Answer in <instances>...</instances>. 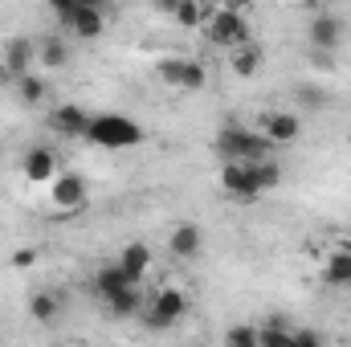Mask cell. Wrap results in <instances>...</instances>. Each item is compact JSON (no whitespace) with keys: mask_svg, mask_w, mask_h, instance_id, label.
<instances>
[{"mask_svg":"<svg viewBox=\"0 0 351 347\" xmlns=\"http://www.w3.org/2000/svg\"><path fill=\"white\" fill-rule=\"evenodd\" d=\"M213 8H229V12H250V0H208Z\"/></svg>","mask_w":351,"mask_h":347,"instance_id":"f1b7e54d","label":"cell"},{"mask_svg":"<svg viewBox=\"0 0 351 347\" xmlns=\"http://www.w3.org/2000/svg\"><path fill=\"white\" fill-rule=\"evenodd\" d=\"M221 188H225L233 200H254V196H262L254 160H221Z\"/></svg>","mask_w":351,"mask_h":347,"instance_id":"8992f818","label":"cell"},{"mask_svg":"<svg viewBox=\"0 0 351 347\" xmlns=\"http://www.w3.org/2000/svg\"><path fill=\"white\" fill-rule=\"evenodd\" d=\"M229 70H233L237 78H254V74L262 70V45H258V41L237 45V49L229 53Z\"/></svg>","mask_w":351,"mask_h":347,"instance_id":"ac0fdd59","label":"cell"},{"mask_svg":"<svg viewBox=\"0 0 351 347\" xmlns=\"http://www.w3.org/2000/svg\"><path fill=\"white\" fill-rule=\"evenodd\" d=\"M323 282L335 286V290H351V250H335V254L327 258Z\"/></svg>","mask_w":351,"mask_h":347,"instance_id":"ffe728a7","label":"cell"},{"mask_svg":"<svg viewBox=\"0 0 351 347\" xmlns=\"http://www.w3.org/2000/svg\"><path fill=\"white\" fill-rule=\"evenodd\" d=\"M156 74H160L164 86H176V90H200L208 82L204 66L188 62V58H164V62H156Z\"/></svg>","mask_w":351,"mask_h":347,"instance_id":"ba28073f","label":"cell"},{"mask_svg":"<svg viewBox=\"0 0 351 347\" xmlns=\"http://www.w3.org/2000/svg\"><path fill=\"white\" fill-rule=\"evenodd\" d=\"M106 302V311H110V319H135V315H143V290L139 286H127V290H119V294H110V298H102Z\"/></svg>","mask_w":351,"mask_h":347,"instance_id":"9a60e30c","label":"cell"},{"mask_svg":"<svg viewBox=\"0 0 351 347\" xmlns=\"http://www.w3.org/2000/svg\"><path fill=\"white\" fill-rule=\"evenodd\" d=\"M66 62H70V45H66L62 37H41V41H37V66L62 70Z\"/></svg>","mask_w":351,"mask_h":347,"instance_id":"44dd1931","label":"cell"},{"mask_svg":"<svg viewBox=\"0 0 351 347\" xmlns=\"http://www.w3.org/2000/svg\"><path fill=\"white\" fill-rule=\"evenodd\" d=\"M21 172H25L29 184H49V180L58 176V156H53L49 147H29V152H25Z\"/></svg>","mask_w":351,"mask_h":347,"instance_id":"7c38bea8","label":"cell"},{"mask_svg":"<svg viewBox=\"0 0 351 347\" xmlns=\"http://www.w3.org/2000/svg\"><path fill=\"white\" fill-rule=\"evenodd\" d=\"M127 286H139L127 270H123V261H114V265H102L98 274H94V290L102 294V298H110V294H119V290H127Z\"/></svg>","mask_w":351,"mask_h":347,"instance_id":"2e32d148","label":"cell"},{"mask_svg":"<svg viewBox=\"0 0 351 347\" xmlns=\"http://www.w3.org/2000/svg\"><path fill=\"white\" fill-rule=\"evenodd\" d=\"M258 131L274 147H286L302 135V115L298 110H265V115H258Z\"/></svg>","mask_w":351,"mask_h":347,"instance_id":"9c48e42d","label":"cell"},{"mask_svg":"<svg viewBox=\"0 0 351 347\" xmlns=\"http://www.w3.org/2000/svg\"><path fill=\"white\" fill-rule=\"evenodd\" d=\"M323 344V335L319 331H311V327H302V331H294L290 335V347H319Z\"/></svg>","mask_w":351,"mask_h":347,"instance_id":"83f0119b","label":"cell"},{"mask_svg":"<svg viewBox=\"0 0 351 347\" xmlns=\"http://www.w3.org/2000/svg\"><path fill=\"white\" fill-rule=\"evenodd\" d=\"M204 37L221 49H237L245 41H254L250 33V12H229V8H217L208 21H204Z\"/></svg>","mask_w":351,"mask_h":347,"instance_id":"277c9868","label":"cell"},{"mask_svg":"<svg viewBox=\"0 0 351 347\" xmlns=\"http://www.w3.org/2000/svg\"><path fill=\"white\" fill-rule=\"evenodd\" d=\"M86 139L94 147H106V152H127V147H139L143 143V127L131 115L106 110V115H90Z\"/></svg>","mask_w":351,"mask_h":347,"instance_id":"6da1fadb","label":"cell"},{"mask_svg":"<svg viewBox=\"0 0 351 347\" xmlns=\"http://www.w3.org/2000/svg\"><path fill=\"white\" fill-rule=\"evenodd\" d=\"M58 21H62V29H70L78 41H94V37H102V33H106L102 0H78V4H74L70 12H62Z\"/></svg>","mask_w":351,"mask_h":347,"instance_id":"5b68a950","label":"cell"},{"mask_svg":"<svg viewBox=\"0 0 351 347\" xmlns=\"http://www.w3.org/2000/svg\"><path fill=\"white\" fill-rule=\"evenodd\" d=\"M45 4H49V12H53V16H62V12H70L78 0H45Z\"/></svg>","mask_w":351,"mask_h":347,"instance_id":"4dcf8cb0","label":"cell"},{"mask_svg":"<svg viewBox=\"0 0 351 347\" xmlns=\"http://www.w3.org/2000/svg\"><path fill=\"white\" fill-rule=\"evenodd\" d=\"M0 62H4V70L12 74V82H16V78L29 74V66L37 62V41H29V37H8Z\"/></svg>","mask_w":351,"mask_h":347,"instance_id":"8fae6325","label":"cell"},{"mask_svg":"<svg viewBox=\"0 0 351 347\" xmlns=\"http://www.w3.org/2000/svg\"><path fill=\"white\" fill-rule=\"evenodd\" d=\"M168 250H172V258H180V261L200 258V250H204V229H200V225H176L172 237H168Z\"/></svg>","mask_w":351,"mask_h":347,"instance_id":"4fadbf2b","label":"cell"},{"mask_svg":"<svg viewBox=\"0 0 351 347\" xmlns=\"http://www.w3.org/2000/svg\"><path fill=\"white\" fill-rule=\"evenodd\" d=\"M49 127L66 139H86V127H90V115L78 106V102H62L49 110Z\"/></svg>","mask_w":351,"mask_h":347,"instance_id":"30bf717a","label":"cell"},{"mask_svg":"<svg viewBox=\"0 0 351 347\" xmlns=\"http://www.w3.org/2000/svg\"><path fill=\"white\" fill-rule=\"evenodd\" d=\"M12 86H16V94H21V102H25V106H41V102H45V94H49L45 78H37V74H21Z\"/></svg>","mask_w":351,"mask_h":347,"instance_id":"cb8c5ba5","label":"cell"},{"mask_svg":"<svg viewBox=\"0 0 351 347\" xmlns=\"http://www.w3.org/2000/svg\"><path fill=\"white\" fill-rule=\"evenodd\" d=\"M339 41H343V25H339V16L319 12V16L311 21V45H315L319 53H327V49H335Z\"/></svg>","mask_w":351,"mask_h":347,"instance_id":"5bb4252c","label":"cell"},{"mask_svg":"<svg viewBox=\"0 0 351 347\" xmlns=\"http://www.w3.org/2000/svg\"><path fill=\"white\" fill-rule=\"evenodd\" d=\"M225 344L229 347H262L258 344V327H241V323L225 331Z\"/></svg>","mask_w":351,"mask_h":347,"instance_id":"4316f807","label":"cell"},{"mask_svg":"<svg viewBox=\"0 0 351 347\" xmlns=\"http://www.w3.org/2000/svg\"><path fill=\"white\" fill-rule=\"evenodd\" d=\"M290 335H294V331H290V327H286L278 315H269V323H265V327H258V344H262V347L290 344Z\"/></svg>","mask_w":351,"mask_h":347,"instance_id":"484cf974","label":"cell"},{"mask_svg":"<svg viewBox=\"0 0 351 347\" xmlns=\"http://www.w3.org/2000/svg\"><path fill=\"white\" fill-rule=\"evenodd\" d=\"M213 147H217L221 160H265V156H274V143L265 139L262 131L258 127H241V123L221 127Z\"/></svg>","mask_w":351,"mask_h":347,"instance_id":"7a4b0ae2","label":"cell"},{"mask_svg":"<svg viewBox=\"0 0 351 347\" xmlns=\"http://www.w3.org/2000/svg\"><path fill=\"white\" fill-rule=\"evenodd\" d=\"M119 261H123V270H127L135 282H143V278H147V270H152V250H147L143 241H131V246H123Z\"/></svg>","mask_w":351,"mask_h":347,"instance_id":"d6986e66","label":"cell"},{"mask_svg":"<svg viewBox=\"0 0 351 347\" xmlns=\"http://www.w3.org/2000/svg\"><path fill=\"white\" fill-rule=\"evenodd\" d=\"M254 172H258V188H262V192H274V188L282 184V164H278L274 156L254 160Z\"/></svg>","mask_w":351,"mask_h":347,"instance_id":"d4e9b609","label":"cell"},{"mask_svg":"<svg viewBox=\"0 0 351 347\" xmlns=\"http://www.w3.org/2000/svg\"><path fill=\"white\" fill-rule=\"evenodd\" d=\"M33 261H37V254H33V250H16V254H12V265H16V270H29Z\"/></svg>","mask_w":351,"mask_h":347,"instance_id":"f546056e","label":"cell"},{"mask_svg":"<svg viewBox=\"0 0 351 347\" xmlns=\"http://www.w3.org/2000/svg\"><path fill=\"white\" fill-rule=\"evenodd\" d=\"M4 82H12V74H8V70H4V62H0V86H4Z\"/></svg>","mask_w":351,"mask_h":347,"instance_id":"d6a6232c","label":"cell"},{"mask_svg":"<svg viewBox=\"0 0 351 347\" xmlns=\"http://www.w3.org/2000/svg\"><path fill=\"white\" fill-rule=\"evenodd\" d=\"M213 12H217V8H213L208 0H180L172 8V21L180 29H204V21H208Z\"/></svg>","mask_w":351,"mask_h":347,"instance_id":"e0dca14e","label":"cell"},{"mask_svg":"<svg viewBox=\"0 0 351 347\" xmlns=\"http://www.w3.org/2000/svg\"><path fill=\"white\" fill-rule=\"evenodd\" d=\"M29 315H33V323H53V319L62 315V298H58L53 290H37V294L29 298Z\"/></svg>","mask_w":351,"mask_h":347,"instance_id":"7402d4cb","label":"cell"},{"mask_svg":"<svg viewBox=\"0 0 351 347\" xmlns=\"http://www.w3.org/2000/svg\"><path fill=\"white\" fill-rule=\"evenodd\" d=\"M184 315H188V294L180 286H160L152 294V302L143 307V323L152 331H172Z\"/></svg>","mask_w":351,"mask_h":347,"instance_id":"3957f363","label":"cell"},{"mask_svg":"<svg viewBox=\"0 0 351 347\" xmlns=\"http://www.w3.org/2000/svg\"><path fill=\"white\" fill-rule=\"evenodd\" d=\"M176 4H180V0H156V8H160V12H172Z\"/></svg>","mask_w":351,"mask_h":347,"instance_id":"1f68e13d","label":"cell"},{"mask_svg":"<svg viewBox=\"0 0 351 347\" xmlns=\"http://www.w3.org/2000/svg\"><path fill=\"white\" fill-rule=\"evenodd\" d=\"M49 204H53V213H82L86 208V180L78 172H58L49 180Z\"/></svg>","mask_w":351,"mask_h":347,"instance_id":"52a82bcc","label":"cell"},{"mask_svg":"<svg viewBox=\"0 0 351 347\" xmlns=\"http://www.w3.org/2000/svg\"><path fill=\"white\" fill-rule=\"evenodd\" d=\"M294 102H298V110L315 115V110H327V106H331V94H327V90H319V86L298 82V86H294Z\"/></svg>","mask_w":351,"mask_h":347,"instance_id":"603a6c76","label":"cell"}]
</instances>
